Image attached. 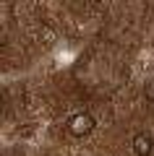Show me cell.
Segmentation results:
<instances>
[{"label": "cell", "instance_id": "cell-2", "mask_svg": "<svg viewBox=\"0 0 154 156\" xmlns=\"http://www.w3.org/2000/svg\"><path fill=\"white\" fill-rule=\"evenodd\" d=\"M133 151H136L138 156H152V151H154V140L149 138V135L138 133L136 138H133Z\"/></svg>", "mask_w": 154, "mask_h": 156}, {"label": "cell", "instance_id": "cell-3", "mask_svg": "<svg viewBox=\"0 0 154 156\" xmlns=\"http://www.w3.org/2000/svg\"><path fill=\"white\" fill-rule=\"evenodd\" d=\"M146 99H149V101H154V78L146 83Z\"/></svg>", "mask_w": 154, "mask_h": 156}, {"label": "cell", "instance_id": "cell-1", "mask_svg": "<svg viewBox=\"0 0 154 156\" xmlns=\"http://www.w3.org/2000/svg\"><path fill=\"white\" fill-rule=\"evenodd\" d=\"M68 130H71V135H76V138L89 135L94 130V117L89 115V112H78V115H73L71 120H68Z\"/></svg>", "mask_w": 154, "mask_h": 156}]
</instances>
